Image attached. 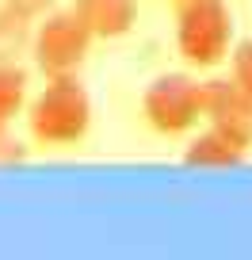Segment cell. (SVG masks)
Wrapping results in <instances>:
<instances>
[{
    "label": "cell",
    "instance_id": "cell-7",
    "mask_svg": "<svg viewBox=\"0 0 252 260\" xmlns=\"http://www.w3.org/2000/svg\"><path fill=\"white\" fill-rule=\"evenodd\" d=\"M248 157V149L241 142H233L229 134L214 126H203L199 134H191L184 146V165L187 169H237Z\"/></svg>",
    "mask_w": 252,
    "mask_h": 260
},
{
    "label": "cell",
    "instance_id": "cell-5",
    "mask_svg": "<svg viewBox=\"0 0 252 260\" xmlns=\"http://www.w3.org/2000/svg\"><path fill=\"white\" fill-rule=\"evenodd\" d=\"M203 122L252 149V92L241 88L233 77L203 81Z\"/></svg>",
    "mask_w": 252,
    "mask_h": 260
},
{
    "label": "cell",
    "instance_id": "cell-13",
    "mask_svg": "<svg viewBox=\"0 0 252 260\" xmlns=\"http://www.w3.org/2000/svg\"><path fill=\"white\" fill-rule=\"evenodd\" d=\"M172 4H179V0H172Z\"/></svg>",
    "mask_w": 252,
    "mask_h": 260
},
{
    "label": "cell",
    "instance_id": "cell-10",
    "mask_svg": "<svg viewBox=\"0 0 252 260\" xmlns=\"http://www.w3.org/2000/svg\"><path fill=\"white\" fill-rule=\"evenodd\" d=\"M229 77H233L241 88L252 92V39L233 42V50H229Z\"/></svg>",
    "mask_w": 252,
    "mask_h": 260
},
{
    "label": "cell",
    "instance_id": "cell-3",
    "mask_svg": "<svg viewBox=\"0 0 252 260\" xmlns=\"http://www.w3.org/2000/svg\"><path fill=\"white\" fill-rule=\"evenodd\" d=\"M96 35L84 27V19L73 8H50L34 19L31 61L42 77H73L88 61Z\"/></svg>",
    "mask_w": 252,
    "mask_h": 260
},
{
    "label": "cell",
    "instance_id": "cell-9",
    "mask_svg": "<svg viewBox=\"0 0 252 260\" xmlns=\"http://www.w3.org/2000/svg\"><path fill=\"white\" fill-rule=\"evenodd\" d=\"M34 39V16L0 4V61H19V54H31Z\"/></svg>",
    "mask_w": 252,
    "mask_h": 260
},
{
    "label": "cell",
    "instance_id": "cell-2",
    "mask_svg": "<svg viewBox=\"0 0 252 260\" xmlns=\"http://www.w3.org/2000/svg\"><path fill=\"white\" fill-rule=\"evenodd\" d=\"M176 54L191 69H214L233 50V12L226 0H179L176 4Z\"/></svg>",
    "mask_w": 252,
    "mask_h": 260
},
{
    "label": "cell",
    "instance_id": "cell-1",
    "mask_svg": "<svg viewBox=\"0 0 252 260\" xmlns=\"http://www.w3.org/2000/svg\"><path fill=\"white\" fill-rule=\"evenodd\" d=\"M27 134L42 149H69L81 146L92 130V96L81 84V73L73 77H46V88L34 92L23 111Z\"/></svg>",
    "mask_w": 252,
    "mask_h": 260
},
{
    "label": "cell",
    "instance_id": "cell-4",
    "mask_svg": "<svg viewBox=\"0 0 252 260\" xmlns=\"http://www.w3.org/2000/svg\"><path fill=\"white\" fill-rule=\"evenodd\" d=\"M141 119L161 138H184L203 122V81L191 73H161L141 92Z\"/></svg>",
    "mask_w": 252,
    "mask_h": 260
},
{
    "label": "cell",
    "instance_id": "cell-11",
    "mask_svg": "<svg viewBox=\"0 0 252 260\" xmlns=\"http://www.w3.org/2000/svg\"><path fill=\"white\" fill-rule=\"evenodd\" d=\"M31 149L12 134V130H0V169H12V165H23Z\"/></svg>",
    "mask_w": 252,
    "mask_h": 260
},
{
    "label": "cell",
    "instance_id": "cell-8",
    "mask_svg": "<svg viewBox=\"0 0 252 260\" xmlns=\"http://www.w3.org/2000/svg\"><path fill=\"white\" fill-rule=\"evenodd\" d=\"M31 104V77L19 61H0V130H12V122Z\"/></svg>",
    "mask_w": 252,
    "mask_h": 260
},
{
    "label": "cell",
    "instance_id": "cell-6",
    "mask_svg": "<svg viewBox=\"0 0 252 260\" xmlns=\"http://www.w3.org/2000/svg\"><path fill=\"white\" fill-rule=\"evenodd\" d=\"M73 12L99 42L126 39L138 23V0H73Z\"/></svg>",
    "mask_w": 252,
    "mask_h": 260
},
{
    "label": "cell",
    "instance_id": "cell-12",
    "mask_svg": "<svg viewBox=\"0 0 252 260\" xmlns=\"http://www.w3.org/2000/svg\"><path fill=\"white\" fill-rule=\"evenodd\" d=\"M0 4H12V8H19V12H27V16H46L50 8H54L57 0H0Z\"/></svg>",
    "mask_w": 252,
    "mask_h": 260
}]
</instances>
